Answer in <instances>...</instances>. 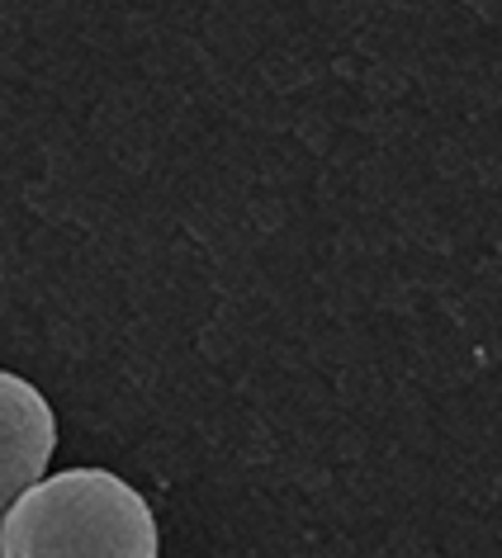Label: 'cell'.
<instances>
[{"label":"cell","mask_w":502,"mask_h":558,"mask_svg":"<svg viewBox=\"0 0 502 558\" xmlns=\"http://www.w3.org/2000/svg\"><path fill=\"white\" fill-rule=\"evenodd\" d=\"M0 558H157V515L119 473L62 469L5 511Z\"/></svg>","instance_id":"6da1fadb"},{"label":"cell","mask_w":502,"mask_h":558,"mask_svg":"<svg viewBox=\"0 0 502 558\" xmlns=\"http://www.w3.org/2000/svg\"><path fill=\"white\" fill-rule=\"evenodd\" d=\"M58 450V416L29 379L0 369V521L44 478Z\"/></svg>","instance_id":"7a4b0ae2"}]
</instances>
